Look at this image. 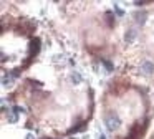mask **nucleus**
Returning a JSON list of instances; mask_svg holds the SVG:
<instances>
[{"mask_svg": "<svg viewBox=\"0 0 154 139\" xmlns=\"http://www.w3.org/2000/svg\"><path fill=\"white\" fill-rule=\"evenodd\" d=\"M104 124H106V128L109 129V131H116V129L119 128L121 121H119V118H118V114L108 113V114L104 116Z\"/></svg>", "mask_w": 154, "mask_h": 139, "instance_id": "f257e3e1", "label": "nucleus"}, {"mask_svg": "<svg viewBox=\"0 0 154 139\" xmlns=\"http://www.w3.org/2000/svg\"><path fill=\"white\" fill-rule=\"evenodd\" d=\"M141 71H143L144 75H151V73L154 71V65H152L151 61H147V60H146V61L141 63Z\"/></svg>", "mask_w": 154, "mask_h": 139, "instance_id": "f03ea898", "label": "nucleus"}, {"mask_svg": "<svg viewBox=\"0 0 154 139\" xmlns=\"http://www.w3.org/2000/svg\"><path fill=\"white\" fill-rule=\"evenodd\" d=\"M136 30H128L126 32V35H124V40H126V43H133L134 42V38H136Z\"/></svg>", "mask_w": 154, "mask_h": 139, "instance_id": "7ed1b4c3", "label": "nucleus"}, {"mask_svg": "<svg viewBox=\"0 0 154 139\" xmlns=\"http://www.w3.org/2000/svg\"><path fill=\"white\" fill-rule=\"evenodd\" d=\"M7 121L8 122H17L18 121V113L14 111V109H12V111H8L7 113Z\"/></svg>", "mask_w": 154, "mask_h": 139, "instance_id": "20e7f679", "label": "nucleus"}, {"mask_svg": "<svg viewBox=\"0 0 154 139\" xmlns=\"http://www.w3.org/2000/svg\"><path fill=\"white\" fill-rule=\"evenodd\" d=\"M2 83H4V86H10L12 83H14V76H12V75H7V73H5L4 78H2Z\"/></svg>", "mask_w": 154, "mask_h": 139, "instance_id": "39448f33", "label": "nucleus"}, {"mask_svg": "<svg viewBox=\"0 0 154 139\" xmlns=\"http://www.w3.org/2000/svg\"><path fill=\"white\" fill-rule=\"evenodd\" d=\"M71 81L75 83V85H78V83H81V75L78 71H73L71 73Z\"/></svg>", "mask_w": 154, "mask_h": 139, "instance_id": "423d86ee", "label": "nucleus"}, {"mask_svg": "<svg viewBox=\"0 0 154 139\" xmlns=\"http://www.w3.org/2000/svg\"><path fill=\"white\" fill-rule=\"evenodd\" d=\"M144 20H146V13H144V12L136 13V22L139 23V25H143V23H144Z\"/></svg>", "mask_w": 154, "mask_h": 139, "instance_id": "0eeeda50", "label": "nucleus"}, {"mask_svg": "<svg viewBox=\"0 0 154 139\" xmlns=\"http://www.w3.org/2000/svg\"><path fill=\"white\" fill-rule=\"evenodd\" d=\"M65 58H66L65 55H55V56H53V61H55V63H65V61H66Z\"/></svg>", "mask_w": 154, "mask_h": 139, "instance_id": "6e6552de", "label": "nucleus"}, {"mask_svg": "<svg viewBox=\"0 0 154 139\" xmlns=\"http://www.w3.org/2000/svg\"><path fill=\"white\" fill-rule=\"evenodd\" d=\"M114 12H116L118 17H123V15H124V12L119 8V5H118V3H114Z\"/></svg>", "mask_w": 154, "mask_h": 139, "instance_id": "1a4fd4ad", "label": "nucleus"}, {"mask_svg": "<svg viewBox=\"0 0 154 139\" xmlns=\"http://www.w3.org/2000/svg\"><path fill=\"white\" fill-rule=\"evenodd\" d=\"M103 65L106 66V70H108V71H113V65H111L109 61H103Z\"/></svg>", "mask_w": 154, "mask_h": 139, "instance_id": "9d476101", "label": "nucleus"}, {"mask_svg": "<svg viewBox=\"0 0 154 139\" xmlns=\"http://www.w3.org/2000/svg\"><path fill=\"white\" fill-rule=\"evenodd\" d=\"M27 139H37V137H35L33 134H27Z\"/></svg>", "mask_w": 154, "mask_h": 139, "instance_id": "9b49d317", "label": "nucleus"}, {"mask_svg": "<svg viewBox=\"0 0 154 139\" xmlns=\"http://www.w3.org/2000/svg\"><path fill=\"white\" fill-rule=\"evenodd\" d=\"M98 139H106V136H104V134H100V136H98Z\"/></svg>", "mask_w": 154, "mask_h": 139, "instance_id": "f8f14e48", "label": "nucleus"}]
</instances>
